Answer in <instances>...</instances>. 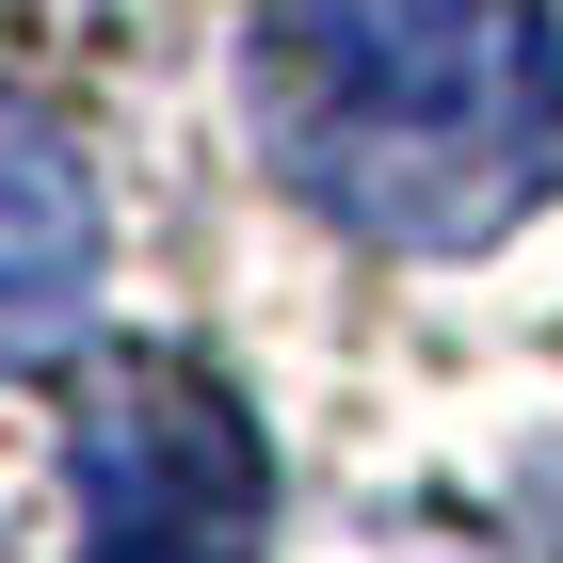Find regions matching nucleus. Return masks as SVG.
<instances>
[{"mask_svg":"<svg viewBox=\"0 0 563 563\" xmlns=\"http://www.w3.org/2000/svg\"><path fill=\"white\" fill-rule=\"evenodd\" d=\"M81 563H242V516L225 499H97Z\"/></svg>","mask_w":563,"mask_h":563,"instance_id":"7ed1b4c3","label":"nucleus"},{"mask_svg":"<svg viewBox=\"0 0 563 563\" xmlns=\"http://www.w3.org/2000/svg\"><path fill=\"white\" fill-rule=\"evenodd\" d=\"M258 145L354 242H499L531 194H563V33L548 0H274Z\"/></svg>","mask_w":563,"mask_h":563,"instance_id":"f257e3e1","label":"nucleus"},{"mask_svg":"<svg viewBox=\"0 0 563 563\" xmlns=\"http://www.w3.org/2000/svg\"><path fill=\"white\" fill-rule=\"evenodd\" d=\"M81 306H97V177L33 97L0 81V371L65 354Z\"/></svg>","mask_w":563,"mask_h":563,"instance_id":"f03ea898","label":"nucleus"}]
</instances>
